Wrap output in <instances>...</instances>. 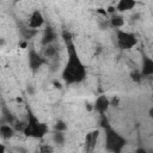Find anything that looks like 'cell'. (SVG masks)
Segmentation results:
<instances>
[{"instance_id": "cell-1", "label": "cell", "mask_w": 153, "mask_h": 153, "mask_svg": "<svg viewBox=\"0 0 153 153\" xmlns=\"http://www.w3.org/2000/svg\"><path fill=\"white\" fill-rule=\"evenodd\" d=\"M68 47V59L62 72V79L66 84H76L85 79L86 76V68L82 65L81 60L79 59L76 50L73 43H67Z\"/></svg>"}, {"instance_id": "cell-2", "label": "cell", "mask_w": 153, "mask_h": 153, "mask_svg": "<svg viewBox=\"0 0 153 153\" xmlns=\"http://www.w3.org/2000/svg\"><path fill=\"white\" fill-rule=\"evenodd\" d=\"M126 139L110 127L105 128V149L110 153H121L126 146Z\"/></svg>"}, {"instance_id": "cell-3", "label": "cell", "mask_w": 153, "mask_h": 153, "mask_svg": "<svg viewBox=\"0 0 153 153\" xmlns=\"http://www.w3.org/2000/svg\"><path fill=\"white\" fill-rule=\"evenodd\" d=\"M48 127L44 123H41L32 114L29 116V122L24 129V134L26 136H32V137H42L47 134Z\"/></svg>"}, {"instance_id": "cell-4", "label": "cell", "mask_w": 153, "mask_h": 153, "mask_svg": "<svg viewBox=\"0 0 153 153\" xmlns=\"http://www.w3.org/2000/svg\"><path fill=\"white\" fill-rule=\"evenodd\" d=\"M136 43H137V38L135 37V35L123 30L117 31V45L121 49L123 50L131 49L134 45H136Z\"/></svg>"}, {"instance_id": "cell-5", "label": "cell", "mask_w": 153, "mask_h": 153, "mask_svg": "<svg viewBox=\"0 0 153 153\" xmlns=\"http://www.w3.org/2000/svg\"><path fill=\"white\" fill-rule=\"evenodd\" d=\"M44 23V18H43V14L39 10H35L30 18H29V27L33 29V30H38Z\"/></svg>"}, {"instance_id": "cell-6", "label": "cell", "mask_w": 153, "mask_h": 153, "mask_svg": "<svg viewBox=\"0 0 153 153\" xmlns=\"http://www.w3.org/2000/svg\"><path fill=\"white\" fill-rule=\"evenodd\" d=\"M43 63H45L44 57H42L38 53H36L33 49L30 50L29 53V66L32 71H37Z\"/></svg>"}, {"instance_id": "cell-7", "label": "cell", "mask_w": 153, "mask_h": 153, "mask_svg": "<svg viewBox=\"0 0 153 153\" xmlns=\"http://www.w3.org/2000/svg\"><path fill=\"white\" fill-rule=\"evenodd\" d=\"M109 106H110V100L108 99L106 96H99V97L96 99L94 104H93V109H94L99 115H102V116H104V114L106 112V110H108Z\"/></svg>"}, {"instance_id": "cell-8", "label": "cell", "mask_w": 153, "mask_h": 153, "mask_svg": "<svg viewBox=\"0 0 153 153\" xmlns=\"http://www.w3.org/2000/svg\"><path fill=\"white\" fill-rule=\"evenodd\" d=\"M142 76H149L153 75V59L143 55L142 56V67L140 71Z\"/></svg>"}, {"instance_id": "cell-9", "label": "cell", "mask_w": 153, "mask_h": 153, "mask_svg": "<svg viewBox=\"0 0 153 153\" xmlns=\"http://www.w3.org/2000/svg\"><path fill=\"white\" fill-rule=\"evenodd\" d=\"M56 37H57L56 31L53 27H47L44 30V33H43V37H42V45L45 47V45L53 44V42L56 39Z\"/></svg>"}, {"instance_id": "cell-10", "label": "cell", "mask_w": 153, "mask_h": 153, "mask_svg": "<svg viewBox=\"0 0 153 153\" xmlns=\"http://www.w3.org/2000/svg\"><path fill=\"white\" fill-rule=\"evenodd\" d=\"M0 134L2 139H10L14 134V128L8 123H2L0 126Z\"/></svg>"}, {"instance_id": "cell-11", "label": "cell", "mask_w": 153, "mask_h": 153, "mask_svg": "<svg viewBox=\"0 0 153 153\" xmlns=\"http://www.w3.org/2000/svg\"><path fill=\"white\" fill-rule=\"evenodd\" d=\"M135 5H136V2L133 1V0H121V1L117 2L116 8H117L120 12H124V11H128V10L134 8Z\"/></svg>"}, {"instance_id": "cell-12", "label": "cell", "mask_w": 153, "mask_h": 153, "mask_svg": "<svg viewBox=\"0 0 153 153\" xmlns=\"http://www.w3.org/2000/svg\"><path fill=\"white\" fill-rule=\"evenodd\" d=\"M42 54L45 59H55L56 55H57V49L54 44H49V45H45L43 47V50H42Z\"/></svg>"}, {"instance_id": "cell-13", "label": "cell", "mask_w": 153, "mask_h": 153, "mask_svg": "<svg viewBox=\"0 0 153 153\" xmlns=\"http://www.w3.org/2000/svg\"><path fill=\"white\" fill-rule=\"evenodd\" d=\"M109 23H110V26L120 29V27H122L124 25V18L121 14H112L110 20H109Z\"/></svg>"}, {"instance_id": "cell-14", "label": "cell", "mask_w": 153, "mask_h": 153, "mask_svg": "<svg viewBox=\"0 0 153 153\" xmlns=\"http://www.w3.org/2000/svg\"><path fill=\"white\" fill-rule=\"evenodd\" d=\"M37 32H38V30H33L31 27H22L20 29V33L24 39H31L32 37L36 36Z\"/></svg>"}, {"instance_id": "cell-15", "label": "cell", "mask_w": 153, "mask_h": 153, "mask_svg": "<svg viewBox=\"0 0 153 153\" xmlns=\"http://www.w3.org/2000/svg\"><path fill=\"white\" fill-rule=\"evenodd\" d=\"M98 134H99L98 130L87 134V136H86V146H87L88 148H93V147H94L96 141H97V137H98Z\"/></svg>"}, {"instance_id": "cell-16", "label": "cell", "mask_w": 153, "mask_h": 153, "mask_svg": "<svg viewBox=\"0 0 153 153\" xmlns=\"http://www.w3.org/2000/svg\"><path fill=\"white\" fill-rule=\"evenodd\" d=\"M53 141L59 145V146H62L65 143V134L62 131H55L53 134Z\"/></svg>"}, {"instance_id": "cell-17", "label": "cell", "mask_w": 153, "mask_h": 153, "mask_svg": "<svg viewBox=\"0 0 153 153\" xmlns=\"http://www.w3.org/2000/svg\"><path fill=\"white\" fill-rule=\"evenodd\" d=\"M54 128H55V131H62V133H63V131L67 129V124H66L63 121L59 120V121L55 123Z\"/></svg>"}, {"instance_id": "cell-18", "label": "cell", "mask_w": 153, "mask_h": 153, "mask_svg": "<svg viewBox=\"0 0 153 153\" xmlns=\"http://www.w3.org/2000/svg\"><path fill=\"white\" fill-rule=\"evenodd\" d=\"M39 153H53V147L50 145H41Z\"/></svg>"}, {"instance_id": "cell-19", "label": "cell", "mask_w": 153, "mask_h": 153, "mask_svg": "<svg viewBox=\"0 0 153 153\" xmlns=\"http://www.w3.org/2000/svg\"><path fill=\"white\" fill-rule=\"evenodd\" d=\"M130 76H131V79H133L135 82H140V80H141V78H142V75H141L140 72H133V73L130 74Z\"/></svg>"}, {"instance_id": "cell-20", "label": "cell", "mask_w": 153, "mask_h": 153, "mask_svg": "<svg viewBox=\"0 0 153 153\" xmlns=\"http://www.w3.org/2000/svg\"><path fill=\"white\" fill-rule=\"evenodd\" d=\"M71 33L69 32H67V31H65L63 32V39L66 41V43H71Z\"/></svg>"}, {"instance_id": "cell-21", "label": "cell", "mask_w": 153, "mask_h": 153, "mask_svg": "<svg viewBox=\"0 0 153 153\" xmlns=\"http://www.w3.org/2000/svg\"><path fill=\"white\" fill-rule=\"evenodd\" d=\"M117 104H118V98H117V97H115V98H112V102H110V105H114V106H117Z\"/></svg>"}, {"instance_id": "cell-22", "label": "cell", "mask_w": 153, "mask_h": 153, "mask_svg": "<svg viewBox=\"0 0 153 153\" xmlns=\"http://www.w3.org/2000/svg\"><path fill=\"white\" fill-rule=\"evenodd\" d=\"M135 153H147V151H146L145 148H137V149L135 151Z\"/></svg>"}, {"instance_id": "cell-23", "label": "cell", "mask_w": 153, "mask_h": 153, "mask_svg": "<svg viewBox=\"0 0 153 153\" xmlns=\"http://www.w3.org/2000/svg\"><path fill=\"white\" fill-rule=\"evenodd\" d=\"M149 116L153 117V109H149Z\"/></svg>"}]
</instances>
